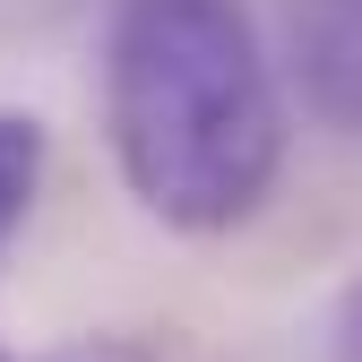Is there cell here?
Masks as SVG:
<instances>
[{
  "instance_id": "4",
  "label": "cell",
  "mask_w": 362,
  "mask_h": 362,
  "mask_svg": "<svg viewBox=\"0 0 362 362\" xmlns=\"http://www.w3.org/2000/svg\"><path fill=\"white\" fill-rule=\"evenodd\" d=\"M0 362H18V354H0Z\"/></svg>"
},
{
  "instance_id": "3",
  "label": "cell",
  "mask_w": 362,
  "mask_h": 362,
  "mask_svg": "<svg viewBox=\"0 0 362 362\" xmlns=\"http://www.w3.org/2000/svg\"><path fill=\"white\" fill-rule=\"evenodd\" d=\"M337 354L345 362H362V276L345 285V302H337Z\"/></svg>"
},
{
  "instance_id": "1",
  "label": "cell",
  "mask_w": 362,
  "mask_h": 362,
  "mask_svg": "<svg viewBox=\"0 0 362 362\" xmlns=\"http://www.w3.org/2000/svg\"><path fill=\"white\" fill-rule=\"evenodd\" d=\"M104 129L129 199L173 233L250 224L285 164V104L233 0H121Z\"/></svg>"
},
{
  "instance_id": "2",
  "label": "cell",
  "mask_w": 362,
  "mask_h": 362,
  "mask_svg": "<svg viewBox=\"0 0 362 362\" xmlns=\"http://www.w3.org/2000/svg\"><path fill=\"white\" fill-rule=\"evenodd\" d=\"M43 190V121L0 104V233H18Z\"/></svg>"
}]
</instances>
